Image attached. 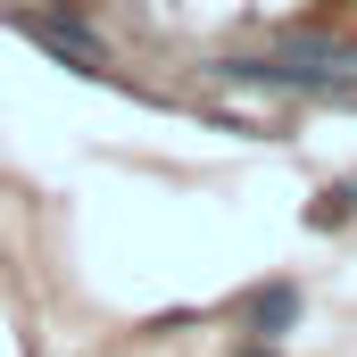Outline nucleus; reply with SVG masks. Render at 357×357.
Segmentation results:
<instances>
[{
	"label": "nucleus",
	"instance_id": "nucleus-2",
	"mask_svg": "<svg viewBox=\"0 0 357 357\" xmlns=\"http://www.w3.org/2000/svg\"><path fill=\"white\" fill-rule=\"evenodd\" d=\"M241 357H274V349H266V341H250V349H241Z\"/></svg>",
	"mask_w": 357,
	"mask_h": 357
},
{
	"label": "nucleus",
	"instance_id": "nucleus-1",
	"mask_svg": "<svg viewBox=\"0 0 357 357\" xmlns=\"http://www.w3.org/2000/svg\"><path fill=\"white\" fill-rule=\"evenodd\" d=\"M291 316H299V291H291V282H266V291L250 299V333H266V341L291 324Z\"/></svg>",
	"mask_w": 357,
	"mask_h": 357
}]
</instances>
